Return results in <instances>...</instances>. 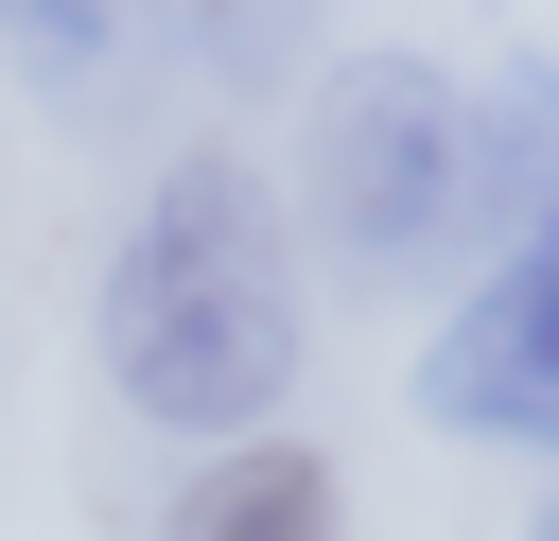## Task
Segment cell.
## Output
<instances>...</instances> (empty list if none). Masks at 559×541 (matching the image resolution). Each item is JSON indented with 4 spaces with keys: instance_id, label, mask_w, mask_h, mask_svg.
Returning <instances> with one entry per match:
<instances>
[{
    "instance_id": "cell-7",
    "label": "cell",
    "mask_w": 559,
    "mask_h": 541,
    "mask_svg": "<svg viewBox=\"0 0 559 541\" xmlns=\"http://www.w3.org/2000/svg\"><path fill=\"white\" fill-rule=\"evenodd\" d=\"M542 541H559V506H542Z\"/></svg>"
},
{
    "instance_id": "cell-2",
    "label": "cell",
    "mask_w": 559,
    "mask_h": 541,
    "mask_svg": "<svg viewBox=\"0 0 559 541\" xmlns=\"http://www.w3.org/2000/svg\"><path fill=\"white\" fill-rule=\"evenodd\" d=\"M297 192L367 279H419L472 244V70L437 52H332L297 122Z\"/></svg>"
},
{
    "instance_id": "cell-5",
    "label": "cell",
    "mask_w": 559,
    "mask_h": 541,
    "mask_svg": "<svg viewBox=\"0 0 559 541\" xmlns=\"http://www.w3.org/2000/svg\"><path fill=\"white\" fill-rule=\"evenodd\" d=\"M559 209V52H507L472 87V244H524Z\"/></svg>"
},
{
    "instance_id": "cell-4",
    "label": "cell",
    "mask_w": 559,
    "mask_h": 541,
    "mask_svg": "<svg viewBox=\"0 0 559 541\" xmlns=\"http://www.w3.org/2000/svg\"><path fill=\"white\" fill-rule=\"evenodd\" d=\"M157 541H349V489H332L314 436H245V454H210V471L175 489Z\"/></svg>"
},
{
    "instance_id": "cell-3",
    "label": "cell",
    "mask_w": 559,
    "mask_h": 541,
    "mask_svg": "<svg viewBox=\"0 0 559 541\" xmlns=\"http://www.w3.org/2000/svg\"><path fill=\"white\" fill-rule=\"evenodd\" d=\"M419 419H454V436H489V454H559V209H542L524 244H489V279L437 314Z\"/></svg>"
},
{
    "instance_id": "cell-6",
    "label": "cell",
    "mask_w": 559,
    "mask_h": 541,
    "mask_svg": "<svg viewBox=\"0 0 559 541\" xmlns=\"http://www.w3.org/2000/svg\"><path fill=\"white\" fill-rule=\"evenodd\" d=\"M0 35H17V70H52V87H105V70L140 52L105 0H0Z\"/></svg>"
},
{
    "instance_id": "cell-1",
    "label": "cell",
    "mask_w": 559,
    "mask_h": 541,
    "mask_svg": "<svg viewBox=\"0 0 559 541\" xmlns=\"http://www.w3.org/2000/svg\"><path fill=\"white\" fill-rule=\"evenodd\" d=\"M297 349H314V314H297V227H280V192H262L227 140H192V157L140 192L122 262H105V384H122L157 436L245 454V436H280Z\"/></svg>"
}]
</instances>
